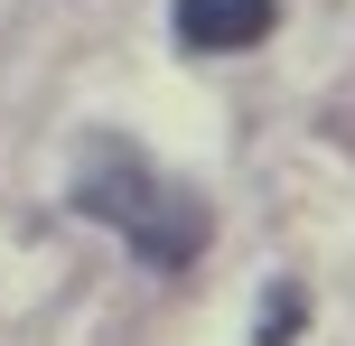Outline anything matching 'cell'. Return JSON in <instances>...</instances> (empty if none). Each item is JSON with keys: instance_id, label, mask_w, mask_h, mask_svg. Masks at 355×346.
I'll list each match as a JSON object with an SVG mask.
<instances>
[{"instance_id": "obj_1", "label": "cell", "mask_w": 355, "mask_h": 346, "mask_svg": "<svg viewBox=\"0 0 355 346\" xmlns=\"http://www.w3.org/2000/svg\"><path fill=\"white\" fill-rule=\"evenodd\" d=\"M66 197H75V216H94L103 234H122L150 272H187V262L206 253V234H215L206 197H196L187 178H168V168L150 159L141 141H122V131H94L85 141Z\"/></svg>"}, {"instance_id": "obj_2", "label": "cell", "mask_w": 355, "mask_h": 346, "mask_svg": "<svg viewBox=\"0 0 355 346\" xmlns=\"http://www.w3.org/2000/svg\"><path fill=\"white\" fill-rule=\"evenodd\" d=\"M178 47L187 56H243L281 28V0H178Z\"/></svg>"}, {"instance_id": "obj_3", "label": "cell", "mask_w": 355, "mask_h": 346, "mask_svg": "<svg viewBox=\"0 0 355 346\" xmlns=\"http://www.w3.org/2000/svg\"><path fill=\"white\" fill-rule=\"evenodd\" d=\"M300 318H309V291H300V281H271V300H262V346H290Z\"/></svg>"}]
</instances>
